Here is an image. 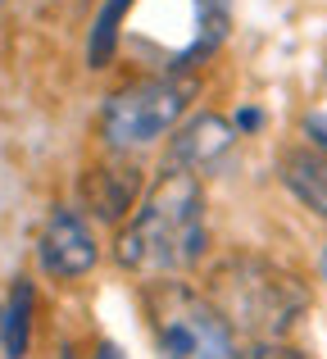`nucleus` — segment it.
Returning a JSON list of instances; mask_svg holds the SVG:
<instances>
[{
	"label": "nucleus",
	"instance_id": "obj_7",
	"mask_svg": "<svg viewBox=\"0 0 327 359\" xmlns=\"http://www.w3.org/2000/svg\"><path fill=\"white\" fill-rule=\"evenodd\" d=\"M228 141H232L228 123L204 114L177 137V159H182V164H209V159H218L223 150H228Z\"/></svg>",
	"mask_w": 327,
	"mask_h": 359
},
{
	"label": "nucleus",
	"instance_id": "obj_11",
	"mask_svg": "<svg viewBox=\"0 0 327 359\" xmlns=\"http://www.w3.org/2000/svg\"><path fill=\"white\" fill-rule=\"evenodd\" d=\"M96 359H123V355H118V351H109V346H105V351H100Z\"/></svg>",
	"mask_w": 327,
	"mask_h": 359
},
{
	"label": "nucleus",
	"instance_id": "obj_4",
	"mask_svg": "<svg viewBox=\"0 0 327 359\" xmlns=\"http://www.w3.org/2000/svg\"><path fill=\"white\" fill-rule=\"evenodd\" d=\"M96 264V237L73 210H55L41 232V269L50 278H82Z\"/></svg>",
	"mask_w": 327,
	"mask_h": 359
},
{
	"label": "nucleus",
	"instance_id": "obj_8",
	"mask_svg": "<svg viewBox=\"0 0 327 359\" xmlns=\"http://www.w3.org/2000/svg\"><path fill=\"white\" fill-rule=\"evenodd\" d=\"M127 9H132V0H105V5H100L96 23H91V36H87V64H91V69H105V64L114 60L118 27H123Z\"/></svg>",
	"mask_w": 327,
	"mask_h": 359
},
{
	"label": "nucleus",
	"instance_id": "obj_2",
	"mask_svg": "<svg viewBox=\"0 0 327 359\" xmlns=\"http://www.w3.org/2000/svg\"><path fill=\"white\" fill-rule=\"evenodd\" d=\"M151 318L164 359H241L228 323L182 287H164L151 296Z\"/></svg>",
	"mask_w": 327,
	"mask_h": 359
},
{
	"label": "nucleus",
	"instance_id": "obj_3",
	"mask_svg": "<svg viewBox=\"0 0 327 359\" xmlns=\"http://www.w3.org/2000/svg\"><path fill=\"white\" fill-rule=\"evenodd\" d=\"M186 96H191V91L173 78L137 82V87L109 96V105L100 109V137L114 150L151 146V141H160L164 132L186 114Z\"/></svg>",
	"mask_w": 327,
	"mask_h": 359
},
{
	"label": "nucleus",
	"instance_id": "obj_5",
	"mask_svg": "<svg viewBox=\"0 0 327 359\" xmlns=\"http://www.w3.org/2000/svg\"><path fill=\"white\" fill-rule=\"evenodd\" d=\"M282 182L291 187V196L327 219V155L319 150H286L282 155Z\"/></svg>",
	"mask_w": 327,
	"mask_h": 359
},
{
	"label": "nucleus",
	"instance_id": "obj_12",
	"mask_svg": "<svg viewBox=\"0 0 327 359\" xmlns=\"http://www.w3.org/2000/svg\"><path fill=\"white\" fill-rule=\"evenodd\" d=\"M0 341H5V305H0Z\"/></svg>",
	"mask_w": 327,
	"mask_h": 359
},
{
	"label": "nucleus",
	"instance_id": "obj_9",
	"mask_svg": "<svg viewBox=\"0 0 327 359\" xmlns=\"http://www.w3.org/2000/svg\"><path fill=\"white\" fill-rule=\"evenodd\" d=\"M32 341V282L18 278L5 305V359H23Z\"/></svg>",
	"mask_w": 327,
	"mask_h": 359
},
{
	"label": "nucleus",
	"instance_id": "obj_13",
	"mask_svg": "<svg viewBox=\"0 0 327 359\" xmlns=\"http://www.w3.org/2000/svg\"><path fill=\"white\" fill-rule=\"evenodd\" d=\"M323 278H327V255H323Z\"/></svg>",
	"mask_w": 327,
	"mask_h": 359
},
{
	"label": "nucleus",
	"instance_id": "obj_1",
	"mask_svg": "<svg viewBox=\"0 0 327 359\" xmlns=\"http://www.w3.org/2000/svg\"><path fill=\"white\" fill-rule=\"evenodd\" d=\"M204 255V191L182 164L160 173L137 219L118 237V259L137 273H177Z\"/></svg>",
	"mask_w": 327,
	"mask_h": 359
},
{
	"label": "nucleus",
	"instance_id": "obj_6",
	"mask_svg": "<svg viewBox=\"0 0 327 359\" xmlns=\"http://www.w3.org/2000/svg\"><path fill=\"white\" fill-rule=\"evenodd\" d=\"M87 196H91L100 219H118L137 201V177L123 173V168H100V173L87 177Z\"/></svg>",
	"mask_w": 327,
	"mask_h": 359
},
{
	"label": "nucleus",
	"instance_id": "obj_10",
	"mask_svg": "<svg viewBox=\"0 0 327 359\" xmlns=\"http://www.w3.org/2000/svg\"><path fill=\"white\" fill-rule=\"evenodd\" d=\"M191 5H195V41H191V50H186L177 64L214 50V46L223 41V32H228V0H191Z\"/></svg>",
	"mask_w": 327,
	"mask_h": 359
}]
</instances>
